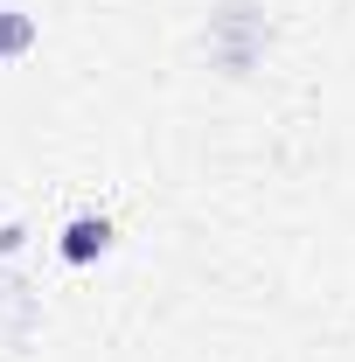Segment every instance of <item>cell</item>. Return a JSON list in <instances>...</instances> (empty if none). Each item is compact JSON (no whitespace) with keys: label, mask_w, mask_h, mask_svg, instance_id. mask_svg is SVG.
I'll return each mask as SVG.
<instances>
[{"label":"cell","mask_w":355,"mask_h":362,"mask_svg":"<svg viewBox=\"0 0 355 362\" xmlns=\"http://www.w3.org/2000/svg\"><path fill=\"white\" fill-rule=\"evenodd\" d=\"M35 42H42V21H35L28 7H0V63H14V56H28Z\"/></svg>","instance_id":"cell-2"},{"label":"cell","mask_w":355,"mask_h":362,"mask_svg":"<svg viewBox=\"0 0 355 362\" xmlns=\"http://www.w3.org/2000/svg\"><path fill=\"white\" fill-rule=\"evenodd\" d=\"M112 216H70L63 237H56V251H63V265H98L105 251H112Z\"/></svg>","instance_id":"cell-1"}]
</instances>
